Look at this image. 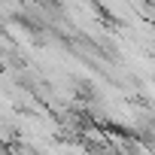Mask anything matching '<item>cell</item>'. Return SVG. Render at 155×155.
Masks as SVG:
<instances>
[{
    "label": "cell",
    "mask_w": 155,
    "mask_h": 155,
    "mask_svg": "<svg viewBox=\"0 0 155 155\" xmlns=\"http://www.w3.org/2000/svg\"><path fill=\"white\" fill-rule=\"evenodd\" d=\"M85 137H88L91 143H97V146H101V143H107V137H104V131H101V128H85Z\"/></svg>",
    "instance_id": "obj_1"
}]
</instances>
